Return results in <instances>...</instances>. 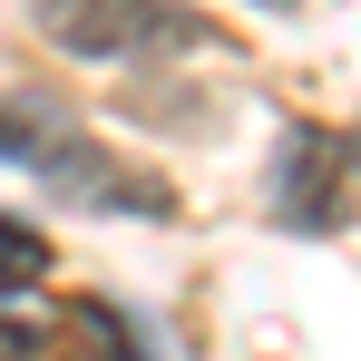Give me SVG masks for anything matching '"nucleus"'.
Instances as JSON below:
<instances>
[{
    "label": "nucleus",
    "instance_id": "nucleus-1",
    "mask_svg": "<svg viewBox=\"0 0 361 361\" xmlns=\"http://www.w3.org/2000/svg\"><path fill=\"white\" fill-rule=\"evenodd\" d=\"M0 166L39 176L68 205H98V215H137V225L176 215V185L157 166H127L108 137H88V118L49 88H0Z\"/></svg>",
    "mask_w": 361,
    "mask_h": 361
},
{
    "label": "nucleus",
    "instance_id": "nucleus-2",
    "mask_svg": "<svg viewBox=\"0 0 361 361\" xmlns=\"http://www.w3.org/2000/svg\"><path fill=\"white\" fill-rule=\"evenodd\" d=\"M30 30L88 68H137L157 49H215V30H195L176 0H30Z\"/></svg>",
    "mask_w": 361,
    "mask_h": 361
},
{
    "label": "nucleus",
    "instance_id": "nucleus-3",
    "mask_svg": "<svg viewBox=\"0 0 361 361\" xmlns=\"http://www.w3.org/2000/svg\"><path fill=\"white\" fill-rule=\"evenodd\" d=\"M39 274H49V235H39V225H20V215H0V293L39 283Z\"/></svg>",
    "mask_w": 361,
    "mask_h": 361
},
{
    "label": "nucleus",
    "instance_id": "nucleus-4",
    "mask_svg": "<svg viewBox=\"0 0 361 361\" xmlns=\"http://www.w3.org/2000/svg\"><path fill=\"white\" fill-rule=\"evenodd\" d=\"M264 10H283V0H264Z\"/></svg>",
    "mask_w": 361,
    "mask_h": 361
}]
</instances>
